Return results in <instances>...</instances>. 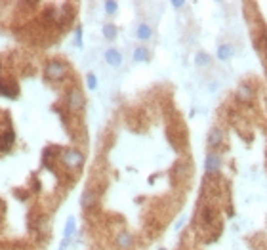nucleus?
<instances>
[{"label":"nucleus","instance_id":"1","mask_svg":"<svg viewBox=\"0 0 267 250\" xmlns=\"http://www.w3.org/2000/svg\"><path fill=\"white\" fill-rule=\"evenodd\" d=\"M69 75H71V65L61 57H52L42 67V76L48 82H63Z\"/></svg>","mask_w":267,"mask_h":250},{"label":"nucleus","instance_id":"2","mask_svg":"<svg viewBox=\"0 0 267 250\" xmlns=\"http://www.w3.org/2000/svg\"><path fill=\"white\" fill-rule=\"evenodd\" d=\"M218 210L212 207V205H204V207L199 208V212H197V229L199 231H210V229H214V231H224L222 229V222L218 224Z\"/></svg>","mask_w":267,"mask_h":250},{"label":"nucleus","instance_id":"3","mask_svg":"<svg viewBox=\"0 0 267 250\" xmlns=\"http://www.w3.org/2000/svg\"><path fill=\"white\" fill-rule=\"evenodd\" d=\"M86 163L84 151H80L78 147H65L59 153V164L63 166L65 172H76L80 170Z\"/></svg>","mask_w":267,"mask_h":250},{"label":"nucleus","instance_id":"4","mask_svg":"<svg viewBox=\"0 0 267 250\" xmlns=\"http://www.w3.org/2000/svg\"><path fill=\"white\" fill-rule=\"evenodd\" d=\"M86 107V96L84 92L80 90L78 84H73V86L67 90L65 94V109L71 113V115H80Z\"/></svg>","mask_w":267,"mask_h":250},{"label":"nucleus","instance_id":"5","mask_svg":"<svg viewBox=\"0 0 267 250\" xmlns=\"http://www.w3.org/2000/svg\"><path fill=\"white\" fill-rule=\"evenodd\" d=\"M222 166H224V159H222V155L218 151H208L206 153V157H204V174L208 176H218L220 174V170H222Z\"/></svg>","mask_w":267,"mask_h":250},{"label":"nucleus","instance_id":"6","mask_svg":"<svg viewBox=\"0 0 267 250\" xmlns=\"http://www.w3.org/2000/svg\"><path fill=\"white\" fill-rule=\"evenodd\" d=\"M0 98L6 99H17L19 98V84L15 78L2 76L0 78Z\"/></svg>","mask_w":267,"mask_h":250},{"label":"nucleus","instance_id":"7","mask_svg":"<svg viewBox=\"0 0 267 250\" xmlns=\"http://www.w3.org/2000/svg\"><path fill=\"white\" fill-rule=\"evenodd\" d=\"M115 249L117 250H134L136 247V237L134 233L128 231V229H120L117 235H115Z\"/></svg>","mask_w":267,"mask_h":250},{"label":"nucleus","instance_id":"8","mask_svg":"<svg viewBox=\"0 0 267 250\" xmlns=\"http://www.w3.org/2000/svg\"><path fill=\"white\" fill-rule=\"evenodd\" d=\"M254 48L262 57V65L267 75V27H262V31L254 36Z\"/></svg>","mask_w":267,"mask_h":250},{"label":"nucleus","instance_id":"9","mask_svg":"<svg viewBox=\"0 0 267 250\" xmlns=\"http://www.w3.org/2000/svg\"><path fill=\"white\" fill-rule=\"evenodd\" d=\"M97 203H99V191H96L94 187H86L80 195V208L86 212H92L96 210Z\"/></svg>","mask_w":267,"mask_h":250},{"label":"nucleus","instance_id":"10","mask_svg":"<svg viewBox=\"0 0 267 250\" xmlns=\"http://www.w3.org/2000/svg\"><path fill=\"white\" fill-rule=\"evenodd\" d=\"M224 143H225V130L220 128V126H214L212 130L208 132V136H206V145H208V149H210V151H216V149H220Z\"/></svg>","mask_w":267,"mask_h":250},{"label":"nucleus","instance_id":"11","mask_svg":"<svg viewBox=\"0 0 267 250\" xmlns=\"http://www.w3.org/2000/svg\"><path fill=\"white\" fill-rule=\"evenodd\" d=\"M235 98H237V101H241V103H250V101H254V98H256V86L250 84V82H241L239 88L235 90Z\"/></svg>","mask_w":267,"mask_h":250},{"label":"nucleus","instance_id":"12","mask_svg":"<svg viewBox=\"0 0 267 250\" xmlns=\"http://www.w3.org/2000/svg\"><path fill=\"white\" fill-rule=\"evenodd\" d=\"M15 140H17V136L10 124L4 130H0V153H10L11 147L15 145Z\"/></svg>","mask_w":267,"mask_h":250},{"label":"nucleus","instance_id":"13","mask_svg":"<svg viewBox=\"0 0 267 250\" xmlns=\"http://www.w3.org/2000/svg\"><path fill=\"white\" fill-rule=\"evenodd\" d=\"M191 176V163L187 161H180V163L174 164L172 168V182H187V178Z\"/></svg>","mask_w":267,"mask_h":250},{"label":"nucleus","instance_id":"14","mask_svg":"<svg viewBox=\"0 0 267 250\" xmlns=\"http://www.w3.org/2000/svg\"><path fill=\"white\" fill-rule=\"evenodd\" d=\"M59 153H61V147L59 145H48L42 153V166L44 168H53V161L57 159L59 161Z\"/></svg>","mask_w":267,"mask_h":250},{"label":"nucleus","instance_id":"15","mask_svg":"<svg viewBox=\"0 0 267 250\" xmlns=\"http://www.w3.org/2000/svg\"><path fill=\"white\" fill-rule=\"evenodd\" d=\"M103 59H105L107 65L113 67V69H118L122 65V54L118 52L117 48H107L105 54H103Z\"/></svg>","mask_w":267,"mask_h":250},{"label":"nucleus","instance_id":"16","mask_svg":"<svg viewBox=\"0 0 267 250\" xmlns=\"http://www.w3.org/2000/svg\"><path fill=\"white\" fill-rule=\"evenodd\" d=\"M235 55V48L231 46V44H220L218 46V50H216V57L220 59V61H224V63H227V61H231V57Z\"/></svg>","mask_w":267,"mask_h":250},{"label":"nucleus","instance_id":"17","mask_svg":"<svg viewBox=\"0 0 267 250\" xmlns=\"http://www.w3.org/2000/svg\"><path fill=\"white\" fill-rule=\"evenodd\" d=\"M132 59L136 63H149L151 61V52L147 46H136L132 52Z\"/></svg>","mask_w":267,"mask_h":250},{"label":"nucleus","instance_id":"18","mask_svg":"<svg viewBox=\"0 0 267 250\" xmlns=\"http://www.w3.org/2000/svg\"><path fill=\"white\" fill-rule=\"evenodd\" d=\"M153 34H155V31H153V27H151L149 23H139L138 27H136V38L141 40V42L151 40Z\"/></svg>","mask_w":267,"mask_h":250},{"label":"nucleus","instance_id":"19","mask_svg":"<svg viewBox=\"0 0 267 250\" xmlns=\"http://www.w3.org/2000/svg\"><path fill=\"white\" fill-rule=\"evenodd\" d=\"M212 63H214V59L208 52H203V50H201V52L195 54V65L199 67V69H208Z\"/></svg>","mask_w":267,"mask_h":250},{"label":"nucleus","instance_id":"20","mask_svg":"<svg viewBox=\"0 0 267 250\" xmlns=\"http://www.w3.org/2000/svg\"><path fill=\"white\" fill-rule=\"evenodd\" d=\"M101 34H103V38L109 40V42L117 40V36H118L117 25H115V23H105V25H103V29H101Z\"/></svg>","mask_w":267,"mask_h":250},{"label":"nucleus","instance_id":"21","mask_svg":"<svg viewBox=\"0 0 267 250\" xmlns=\"http://www.w3.org/2000/svg\"><path fill=\"white\" fill-rule=\"evenodd\" d=\"M75 233H76V218L69 216L65 220V226H63V239H71Z\"/></svg>","mask_w":267,"mask_h":250},{"label":"nucleus","instance_id":"22","mask_svg":"<svg viewBox=\"0 0 267 250\" xmlns=\"http://www.w3.org/2000/svg\"><path fill=\"white\" fill-rule=\"evenodd\" d=\"M103 10H105V15H117L118 2L117 0H107V2H103Z\"/></svg>","mask_w":267,"mask_h":250},{"label":"nucleus","instance_id":"23","mask_svg":"<svg viewBox=\"0 0 267 250\" xmlns=\"http://www.w3.org/2000/svg\"><path fill=\"white\" fill-rule=\"evenodd\" d=\"M75 46L76 48H82V46H84V31H82V25H76L75 27Z\"/></svg>","mask_w":267,"mask_h":250},{"label":"nucleus","instance_id":"24","mask_svg":"<svg viewBox=\"0 0 267 250\" xmlns=\"http://www.w3.org/2000/svg\"><path fill=\"white\" fill-rule=\"evenodd\" d=\"M86 88L92 90V92L97 90V76L94 75V73H88V75H86Z\"/></svg>","mask_w":267,"mask_h":250},{"label":"nucleus","instance_id":"25","mask_svg":"<svg viewBox=\"0 0 267 250\" xmlns=\"http://www.w3.org/2000/svg\"><path fill=\"white\" fill-rule=\"evenodd\" d=\"M170 6L174 8V10H182V8H185V6H187V2H185V0H172Z\"/></svg>","mask_w":267,"mask_h":250},{"label":"nucleus","instance_id":"26","mask_svg":"<svg viewBox=\"0 0 267 250\" xmlns=\"http://www.w3.org/2000/svg\"><path fill=\"white\" fill-rule=\"evenodd\" d=\"M185 222H187V216H182V218H180V220H178V222H176V226H174V229H176V231H180V229L183 228V224H185Z\"/></svg>","mask_w":267,"mask_h":250},{"label":"nucleus","instance_id":"27","mask_svg":"<svg viewBox=\"0 0 267 250\" xmlns=\"http://www.w3.org/2000/svg\"><path fill=\"white\" fill-rule=\"evenodd\" d=\"M69 247H71V239H63L61 241V245L57 247V250H67Z\"/></svg>","mask_w":267,"mask_h":250},{"label":"nucleus","instance_id":"28","mask_svg":"<svg viewBox=\"0 0 267 250\" xmlns=\"http://www.w3.org/2000/svg\"><path fill=\"white\" fill-rule=\"evenodd\" d=\"M157 250H168V249H164V247H159V249H157Z\"/></svg>","mask_w":267,"mask_h":250},{"label":"nucleus","instance_id":"29","mask_svg":"<svg viewBox=\"0 0 267 250\" xmlns=\"http://www.w3.org/2000/svg\"><path fill=\"white\" fill-rule=\"evenodd\" d=\"M0 78H2V75H0Z\"/></svg>","mask_w":267,"mask_h":250}]
</instances>
